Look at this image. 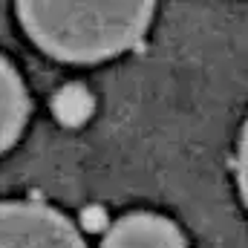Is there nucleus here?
Here are the masks:
<instances>
[{
	"mask_svg": "<svg viewBox=\"0 0 248 248\" xmlns=\"http://www.w3.org/2000/svg\"><path fill=\"white\" fill-rule=\"evenodd\" d=\"M101 248H187V243L168 217L133 211L107 231Z\"/></svg>",
	"mask_w": 248,
	"mask_h": 248,
	"instance_id": "3",
	"label": "nucleus"
},
{
	"mask_svg": "<svg viewBox=\"0 0 248 248\" xmlns=\"http://www.w3.org/2000/svg\"><path fill=\"white\" fill-rule=\"evenodd\" d=\"M93 110L95 98L84 84H63L52 95V113L63 127H81L84 122H90Z\"/></svg>",
	"mask_w": 248,
	"mask_h": 248,
	"instance_id": "5",
	"label": "nucleus"
},
{
	"mask_svg": "<svg viewBox=\"0 0 248 248\" xmlns=\"http://www.w3.org/2000/svg\"><path fill=\"white\" fill-rule=\"evenodd\" d=\"M29 119V95L17 69L0 55V153H6L23 133Z\"/></svg>",
	"mask_w": 248,
	"mask_h": 248,
	"instance_id": "4",
	"label": "nucleus"
},
{
	"mask_svg": "<svg viewBox=\"0 0 248 248\" xmlns=\"http://www.w3.org/2000/svg\"><path fill=\"white\" fill-rule=\"evenodd\" d=\"M237 185H240V196L248 208V119L240 133V147H237Z\"/></svg>",
	"mask_w": 248,
	"mask_h": 248,
	"instance_id": "6",
	"label": "nucleus"
},
{
	"mask_svg": "<svg viewBox=\"0 0 248 248\" xmlns=\"http://www.w3.org/2000/svg\"><path fill=\"white\" fill-rule=\"evenodd\" d=\"M0 248H87L72 219L44 202L0 199Z\"/></svg>",
	"mask_w": 248,
	"mask_h": 248,
	"instance_id": "2",
	"label": "nucleus"
},
{
	"mask_svg": "<svg viewBox=\"0 0 248 248\" xmlns=\"http://www.w3.org/2000/svg\"><path fill=\"white\" fill-rule=\"evenodd\" d=\"M26 35L52 58L95 63L133 49L150 20L153 3H15Z\"/></svg>",
	"mask_w": 248,
	"mask_h": 248,
	"instance_id": "1",
	"label": "nucleus"
}]
</instances>
